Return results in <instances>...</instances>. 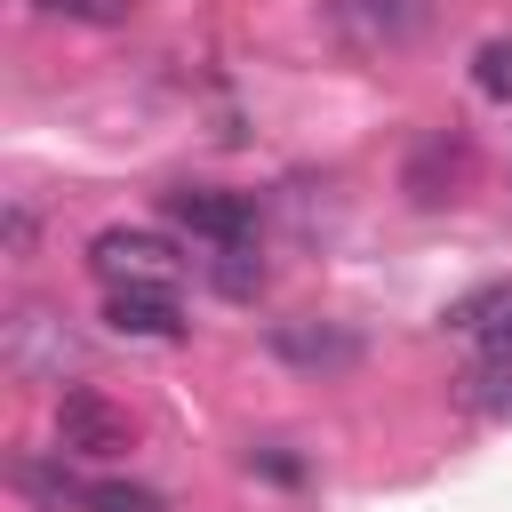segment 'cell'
<instances>
[{"label":"cell","instance_id":"cell-1","mask_svg":"<svg viewBox=\"0 0 512 512\" xmlns=\"http://www.w3.org/2000/svg\"><path fill=\"white\" fill-rule=\"evenodd\" d=\"M88 272H96L104 288H176L184 256H176L160 232H144V224H104V232L88 240Z\"/></svg>","mask_w":512,"mask_h":512},{"label":"cell","instance_id":"cell-2","mask_svg":"<svg viewBox=\"0 0 512 512\" xmlns=\"http://www.w3.org/2000/svg\"><path fill=\"white\" fill-rule=\"evenodd\" d=\"M160 216L208 248H232V240H256V200L248 192H224V184H168L160 192Z\"/></svg>","mask_w":512,"mask_h":512},{"label":"cell","instance_id":"cell-3","mask_svg":"<svg viewBox=\"0 0 512 512\" xmlns=\"http://www.w3.org/2000/svg\"><path fill=\"white\" fill-rule=\"evenodd\" d=\"M56 448H64V456H88V464H104V456L136 448V416H128L120 400H104V392L72 384V392L56 400Z\"/></svg>","mask_w":512,"mask_h":512},{"label":"cell","instance_id":"cell-4","mask_svg":"<svg viewBox=\"0 0 512 512\" xmlns=\"http://www.w3.org/2000/svg\"><path fill=\"white\" fill-rule=\"evenodd\" d=\"M328 24L360 56H400L432 24V0H328Z\"/></svg>","mask_w":512,"mask_h":512},{"label":"cell","instance_id":"cell-5","mask_svg":"<svg viewBox=\"0 0 512 512\" xmlns=\"http://www.w3.org/2000/svg\"><path fill=\"white\" fill-rule=\"evenodd\" d=\"M464 176H472V144H464V128H432V136H416V152H408V200L416 208H440V200H456L464 192Z\"/></svg>","mask_w":512,"mask_h":512},{"label":"cell","instance_id":"cell-6","mask_svg":"<svg viewBox=\"0 0 512 512\" xmlns=\"http://www.w3.org/2000/svg\"><path fill=\"white\" fill-rule=\"evenodd\" d=\"M272 352H280L288 368L328 376V368H352V360H360V336L336 328V320H272Z\"/></svg>","mask_w":512,"mask_h":512},{"label":"cell","instance_id":"cell-7","mask_svg":"<svg viewBox=\"0 0 512 512\" xmlns=\"http://www.w3.org/2000/svg\"><path fill=\"white\" fill-rule=\"evenodd\" d=\"M440 320H448L456 336H472V344H480V360H512V280H488V288L456 296Z\"/></svg>","mask_w":512,"mask_h":512},{"label":"cell","instance_id":"cell-8","mask_svg":"<svg viewBox=\"0 0 512 512\" xmlns=\"http://www.w3.org/2000/svg\"><path fill=\"white\" fill-rule=\"evenodd\" d=\"M104 320L120 336H160V344H176L192 328L184 304H176V288H104Z\"/></svg>","mask_w":512,"mask_h":512},{"label":"cell","instance_id":"cell-9","mask_svg":"<svg viewBox=\"0 0 512 512\" xmlns=\"http://www.w3.org/2000/svg\"><path fill=\"white\" fill-rule=\"evenodd\" d=\"M8 480H16V496L24 504H40V512H88V480L72 472V456L56 448V456H16L8 464Z\"/></svg>","mask_w":512,"mask_h":512},{"label":"cell","instance_id":"cell-10","mask_svg":"<svg viewBox=\"0 0 512 512\" xmlns=\"http://www.w3.org/2000/svg\"><path fill=\"white\" fill-rule=\"evenodd\" d=\"M208 280H216V296L248 304V296L264 288V256H256V240H232V248H216V256H208Z\"/></svg>","mask_w":512,"mask_h":512},{"label":"cell","instance_id":"cell-11","mask_svg":"<svg viewBox=\"0 0 512 512\" xmlns=\"http://www.w3.org/2000/svg\"><path fill=\"white\" fill-rule=\"evenodd\" d=\"M456 400L480 416H512V360H480L472 376H456Z\"/></svg>","mask_w":512,"mask_h":512},{"label":"cell","instance_id":"cell-12","mask_svg":"<svg viewBox=\"0 0 512 512\" xmlns=\"http://www.w3.org/2000/svg\"><path fill=\"white\" fill-rule=\"evenodd\" d=\"M472 88H480L488 104H512V32L480 40V56H472Z\"/></svg>","mask_w":512,"mask_h":512},{"label":"cell","instance_id":"cell-13","mask_svg":"<svg viewBox=\"0 0 512 512\" xmlns=\"http://www.w3.org/2000/svg\"><path fill=\"white\" fill-rule=\"evenodd\" d=\"M88 512H168V504L136 480H88Z\"/></svg>","mask_w":512,"mask_h":512},{"label":"cell","instance_id":"cell-14","mask_svg":"<svg viewBox=\"0 0 512 512\" xmlns=\"http://www.w3.org/2000/svg\"><path fill=\"white\" fill-rule=\"evenodd\" d=\"M40 16H72V24H128L136 0H32Z\"/></svg>","mask_w":512,"mask_h":512},{"label":"cell","instance_id":"cell-15","mask_svg":"<svg viewBox=\"0 0 512 512\" xmlns=\"http://www.w3.org/2000/svg\"><path fill=\"white\" fill-rule=\"evenodd\" d=\"M248 464H256L264 480H304V464H296L288 448H248Z\"/></svg>","mask_w":512,"mask_h":512},{"label":"cell","instance_id":"cell-16","mask_svg":"<svg viewBox=\"0 0 512 512\" xmlns=\"http://www.w3.org/2000/svg\"><path fill=\"white\" fill-rule=\"evenodd\" d=\"M24 248H32V208L16 200V208H8V256H24Z\"/></svg>","mask_w":512,"mask_h":512}]
</instances>
